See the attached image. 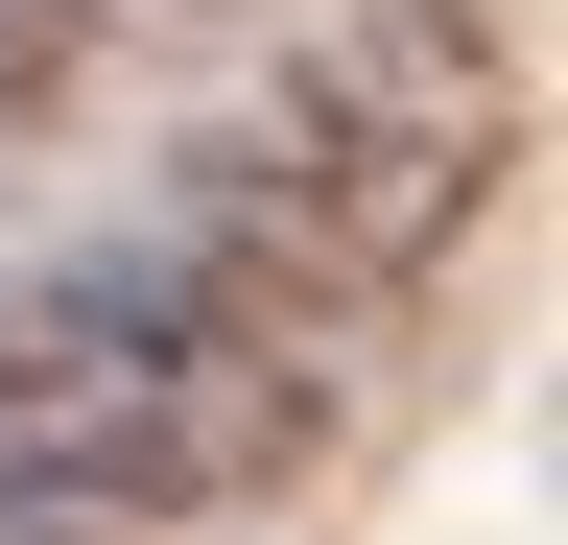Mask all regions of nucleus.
<instances>
[{"label": "nucleus", "mask_w": 568, "mask_h": 545, "mask_svg": "<svg viewBox=\"0 0 568 545\" xmlns=\"http://www.w3.org/2000/svg\"><path fill=\"white\" fill-rule=\"evenodd\" d=\"M0 545H71V522H0Z\"/></svg>", "instance_id": "4"}, {"label": "nucleus", "mask_w": 568, "mask_h": 545, "mask_svg": "<svg viewBox=\"0 0 568 545\" xmlns=\"http://www.w3.org/2000/svg\"><path fill=\"white\" fill-rule=\"evenodd\" d=\"M332 451V380H308V309H261L213 238H119V261H48L0 309V522H71V545H142V522H237Z\"/></svg>", "instance_id": "2"}, {"label": "nucleus", "mask_w": 568, "mask_h": 545, "mask_svg": "<svg viewBox=\"0 0 568 545\" xmlns=\"http://www.w3.org/2000/svg\"><path fill=\"white\" fill-rule=\"evenodd\" d=\"M497 143H521V72H497L474 0H308L190 119L166 238H213L261 309H379L497 214Z\"/></svg>", "instance_id": "1"}, {"label": "nucleus", "mask_w": 568, "mask_h": 545, "mask_svg": "<svg viewBox=\"0 0 568 545\" xmlns=\"http://www.w3.org/2000/svg\"><path fill=\"white\" fill-rule=\"evenodd\" d=\"M71 72H95V0H0V119H48Z\"/></svg>", "instance_id": "3"}]
</instances>
